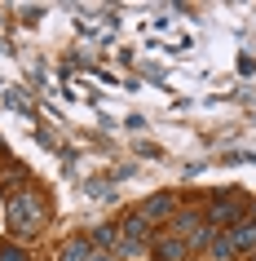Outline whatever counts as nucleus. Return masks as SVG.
<instances>
[{
    "instance_id": "1",
    "label": "nucleus",
    "mask_w": 256,
    "mask_h": 261,
    "mask_svg": "<svg viewBox=\"0 0 256 261\" xmlns=\"http://www.w3.org/2000/svg\"><path fill=\"white\" fill-rule=\"evenodd\" d=\"M5 217H9V230H14L18 239H31V234L44 230V199L36 191H18V195H9Z\"/></svg>"
},
{
    "instance_id": "2",
    "label": "nucleus",
    "mask_w": 256,
    "mask_h": 261,
    "mask_svg": "<svg viewBox=\"0 0 256 261\" xmlns=\"http://www.w3.org/2000/svg\"><path fill=\"white\" fill-rule=\"evenodd\" d=\"M146 239H150V230H146V217H141V213L124 217V226H120V248L124 252H141Z\"/></svg>"
},
{
    "instance_id": "3",
    "label": "nucleus",
    "mask_w": 256,
    "mask_h": 261,
    "mask_svg": "<svg viewBox=\"0 0 256 261\" xmlns=\"http://www.w3.org/2000/svg\"><path fill=\"white\" fill-rule=\"evenodd\" d=\"M230 244H234V257H239V252H256V217L234 221V230H230Z\"/></svg>"
},
{
    "instance_id": "4",
    "label": "nucleus",
    "mask_w": 256,
    "mask_h": 261,
    "mask_svg": "<svg viewBox=\"0 0 256 261\" xmlns=\"http://www.w3.org/2000/svg\"><path fill=\"white\" fill-rule=\"evenodd\" d=\"M89 257H93V239H84V234H75L58 248V261H89Z\"/></svg>"
},
{
    "instance_id": "5",
    "label": "nucleus",
    "mask_w": 256,
    "mask_h": 261,
    "mask_svg": "<svg viewBox=\"0 0 256 261\" xmlns=\"http://www.w3.org/2000/svg\"><path fill=\"white\" fill-rule=\"evenodd\" d=\"M137 213H141L146 221H159V217H168V213H173V195H155V199H146V204L137 208Z\"/></svg>"
},
{
    "instance_id": "6",
    "label": "nucleus",
    "mask_w": 256,
    "mask_h": 261,
    "mask_svg": "<svg viewBox=\"0 0 256 261\" xmlns=\"http://www.w3.org/2000/svg\"><path fill=\"white\" fill-rule=\"evenodd\" d=\"M150 252H155V261H181L186 257V239H159Z\"/></svg>"
},
{
    "instance_id": "7",
    "label": "nucleus",
    "mask_w": 256,
    "mask_h": 261,
    "mask_svg": "<svg viewBox=\"0 0 256 261\" xmlns=\"http://www.w3.org/2000/svg\"><path fill=\"white\" fill-rule=\"evenodd\" d=\"M208 248H212V257H216V261H230V257H234V244H230V230L212 234V244H208Z\"/></svg>"
},
{
    "instance_id": "8",
    "label": "nucleus",
    "mask_w": 256,
    "mask_h": 261,
    "mask_svg": "<svg viewBox=\"0 0 256 261\" xmlns=\"http://www.w3.org/2000/svg\"><path fill=\"white\" fill-rule=\"evenodd\" d=\"M93 244L102 248V252H110V248H120V230H115V226H97Z\"/></svg>"
},
{
    "instance_id": "9",
    "label": "nucleus",
    "mask_w": 256,
    "mask_h": 261,
    "mask_svg": "<svg viewBox=\"0 0 256 261\" xmlns=\"http://www.w3.org/2000/svg\"><path fill=\"white\" fill-rule=\"evenodd\" d=\"M212 217H216V221H234V217H239V204H230V199H216V204H212Z\"/></svg>"
},
{
    "instance_id": "10",
    "label": "nucleus",
    "mask_w": 256,
    "mask_h": 261,
    "mask_svg": "<svg viewBox=\"0 0 256 261\" xmlns=\"http://www.w3.org/2000/svg\"><path fill=\"white\" fill-rule=\"evenodd\" d=\"M0 261H27V248L22 244H0Z\"/></svg>"
},
{
    "instance_id": "11",
    "label": "nucleus",
    "mask_w": 256,
    "mask_h": 261,
    "mask_svg": "<svg viewBox=\"0 0 256 261\" xmlns=\"http://www.w3.org/2000/svg\"><path fill=\"white\" fill-rule=\"evenodd\" d=\"M89 261H115V252H102V248H97V252H93Z\"/></svg>"
},
{
    "instance_id": "12",
    "label": "nucleus",
    "mask_w": 256,
    "mask_h": 261,
    "mask_svg": "<svg viewBox=\"0 0 256 261\" xmlns=\"http://www.w3.org/2000/svg\"><path fill=\"white\" fill-rule=\"evenodd\" d=\"M252 261H256V252H252Z\"/></svg>"
}]
</instances>
